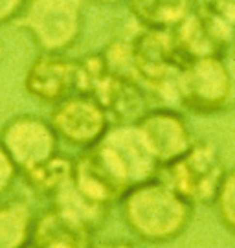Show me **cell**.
Returning <instances> with one entry per match:
<instances>
[{
    "instance_id": "obj_23",
    "label": "cell",
    "mask_w": 235,
    "mask_h": 248,
    "mask_svg": "<svg viewBox=\"0 0 235 248\" xmlns=\"http://www.w3.org/2000/svg\"><path fill=\"white\" fill-rule=\"evenodd\" d=\"M94 4H99V6H114V4H120V2H125V0H90Z\"/></svg>"
},
{
    "instance_id": "obj_8",
    "label": "cell",
    "mask_w": 235,
    "mask_h": 248,
    "mask_svg": "<svg viewBox=\"0 0 235 248\" xmlns=\"http://www.w3.org/2000/svg\"><path fill=\"white\" fill-rule=\"evenodd\" d=\"M171 33L186 61L211 55L224 57L230 50H234L235 28L204 4H197V8L173 28Z\"/></svg>"
},
{
    "instance_id": "obj_21",
    "label": "cell",
    "mask_w": 235,
    "mask_h": 248,
    "mask_svg": "<svg viewBox=\"0 0 235 248\" xmlns=\"http://www.w3.org/2000/svg\"><path fill=\"white\" fill-rule=\"evenodd\" d=\"M101 248H141V247H138L132 241H110V243L103 245Z\"/></svg>"
},
{
    "instance_id": "obj_22",
    "label": "cell",
    "mask_w": 235,
    "mask_h": 248,
    "mask_svg": "<svg viewBox=\"0 0 235 248\" xmlns=\"http://www.w3.org/2000/svg\"><path fill=\"white\" fill-rule=\"evenodd\" d=\"M224 59H226V64H228V68H230V74H232L234 83H235V50H230V52L224 55Z\"/></svg>"
},
{
    "instance_id": "obj_26",
    "label": "cell",
    "mask_w": 235,
    "mask_h": 248,
    "mask_svg": "<svg viewBox=\"0 0 235 248\" xmlns=\"http://www.w3.org/2000/svg\"><path fill=\"white\" fill-rule=\"evenodd\" d=\"M234 50H235V33H234Z\"/></svg>"
},
{
    "instance_id": "obj_14",
    "label": "cell",
    "mask_w": 235,
    "mask_h": 248,
    "mask_svg": "<svg viewBox=\"0 0 235 248\" xmlns=\"http://www.w3.org/2000/svg\"><path fill=\"white\" fill-rule=\"evenodd\" d=\"M141 28L173 30L197 8L199 0H125Z\"/></svg>"
},
{
    "instance_id": "obj_18",
    "label": "cell",
    "mask_w": 235,
    "mask_h": 248,
    "mask_svg": "<svg viewBox=\"0 0 235 248\" xmlns=\"http://www.w3.org/2000/svg\"><path fill=\"white\" fill-rule=\"evenodd\" d=\"M17 175V166L13 164V160L9 158V155L2 147V143H0V197H4L11 189Z\"/></svg>"
},
{
    "instance_id": "obj_9",
    "label": "cell",
    "mask_w": 235,
    "mask_h": 248,
    "mask_svg": "<svg viewBox=\"0 0 235 248\" xmlns=\"http://www.w3.org/2000/svg\"><path fill=\"white\" fill-rule=\"evenodd\" d=\"M0 143L18 173L37 166L57 153L59 136L50 122L35 114L13 116L0 131Z\"/></svg>"
},
{
    "instance_id": "obj_13",
    "label": "cell",
    "mask_w": 235,
    "mask_h": 248,
    "mask_svg": "<svg viewBox=\"0 0 235 248\" xmlns=\"http://www.w3.org/2000/svg\"><path fill=\"white\" fill-rule=\"evenodd\" d=\"M53 210H57L68 221L83 226L85 230L94 232L105 221L110 208L85 195L70 178L68 182L53 195Z\"/></svg>"
},
{
    "instance_id": "obj_12",
    "label": "cell",
    "mask_w": 235,
    "mask_h": 248,
    "mask_svg": "<svg viewBox=\"0 0 235 248\" xmlns=\"http://www.w3.org/2000/svg\"><path fill=\"white\" fill-rule=\"evenodd\" d=\"M90 233L52 208L33 219L30 243L35 248H90Z\"/></svg>"
},
{
    "instance_id": "obj_16",
    "label": "cell",
    "mask_w": 235,
    "mask_h": 248,
    "mask_svg": "<svg viewBox=\"0 0 235 248\" xmlns=\"http://www.w3.org/2000/svg\"><path fill=\"white\" fill-rule=\"evenodd\" d=\"M31 210L24 201L0 202V248H20L30 243Z\"/></svg>"
},
{
    "instance_id": "obj_25",
    "label": "cell",
    "mask_w": 235,
    "mask_h": 248,
    "mask_svg": "<svg viewBox=\"0 0 235 248\" xmlns=\"http://www.w3.org/2000/svg\"><path fill=\"white\" fill-rule=\"evenodd\" d=\"M20 248H35V247L31 245V243H28V245H24V247H20Z\"/></svg>"
},
{
    "instance_id": "obj_10",
    "label": "cell",
    "mask_w": 235,
    "mask_h": 248,
    "mask_svg": "<svg viewBox=\"0 0 235 248\" xmlns=\"http://www.w3.org/2000/svg\"><path fill=\"white\" fill-rule=\"evenodd\" d=\"M24 89L37 101L57 105L78 92V61L64 53L41 52L24 74Z\"/></svg>"
},
{
    "instance_id": "obj_5",
    "label": "cell",
    "mask_w": 235,
    "mask_h": 248,
    "mask_svg": "<svg viewBox=\"0 0 235 248\" xmlns=\"http://www.w3.org/2000/svg\"><path fill=\"white\" fill-rule=\"evenodd\" d=\"M85 4L87 0H26L15 22L41 52L64 53L83 33Z\"/></svg>"
},
{
    "instance_id": "obj_11",
    "label": "cell",
    "mask_w": 235,
    "mask_h": 248,
    "mask_svg": "<svg viewBox=\"0 0 235 248\" xmlns=\"http://www.w3.org/2000/svg\"><path fill=\"white\" fill-rule=\"evenodd\" d=\"M136 124L160 168L182 156L195 142L186 118L173 108L147 110Z\"/></svg>"
},
{
    "instance_id": "obj_7",
    "label": "cell",
    "mask_w": 235,
    "mask_h": 248,
    "mask_svg": "<svg viewBox=\"0 0 235 248\" xmlns=\"http://www.w3.org/2000/svg\"><path fill=\"white\" fill-rule=\"evenodd\" d=\"M50 125L59 140L79 149H88L99 142L105 131L110 127V120L92 96L76 92L53 105Z\"/></svg>"
},
{
    "instance_id": "obj_20",
    "label": "cell",
    "mask_w": 235,
    "mask_h": 248,
    "mask_svg": "<svg viewBox=\"0 0 235 248\" xmlns=\"http://www.w3.org/2000/svg\"><path fill=\"white\" fill-rule=\"evenodd\" d=\"M26 0H0V26L8 24L20 15Z\"/></svg>"
},
{
    "instance_id": "obj_2",
    "label": "cell",
    "mask_w": 235,
    "mask_h": 248,
    "mask_svg": "<svg viewBox=\"0 0 235 248\" xmlns=\"http://www.w3.org/2000/svg\"><path fill=\"white\" fill-rule=\"evenodd\" d=\"M78 92H85L105 108L112 124H136L147 112V92L138 83L114 72L103 53L83 55L78 61Z\"/></svg>"
},
{
    "instance_id": "obj_6",
    "label": "cell",
    "mask_w": 235,
    "mask_h": 248,
    "mask_svg": "<svg viewBox=\"0 0 235 248\" xmlns=\"http://www.w3.org/2000/svg\"><path fill=\"white\" fill-rule=\"evenodd\" d=\"M226 173L217 143L197 140L182 156L162 166L157 177L193 206H211Z\"/></svg>"
},
{
    "instance_id": "obj_1",
    "label": "cell",
    "mask_w": 235,
    "mask_h": 248,
    "mask_svg": "<svg viewBox=\"0 0 235 248\" xmlns=\"http://www.w3.org/2000/svg\"><path fill=\"white\" fill-rule=\"evenodd\" d=\"M127 228L143 243L164 245L188 230L195 206L158 177L132 186L122 197Z\"/></svg>"
},
{
    "instance_id": "obj_19",
    "label": "cell",
    "mask_w": 235,
    "mask_h": 248,
    "mask_svg": "<svg viewBox=\"0 0 235 248\" xmlns=\"http://www.w3.org/2000/svg\"><path fill=\"white\" fill-rule=\"evenodd\" d=\"M199 4L208 6L215 15L235 28V0H199Z\"/></svg>"
},
{
    "instance_id": "obj_15",
    "label": "cell",
    "mask_w": 235,
    "mask_h": 248,
    "mask_svg": "<svg viewBox=\"0 0 235 248\" xmlns=\"http://www.w3.org/2000/svg\"><path fill=\"white\" fill-rule=\"evenodd\" d=\"M72 173H74V160L57 155V153L50 158L39 162L33 168L22 171L28 186L35 193L50 197L55 195L72 178Z\"/></svg>"
},
{
    "instance_id": "obj_4",
    "label": "cell",
    "mask_w": 235,
    "mask_h": 248,
    "mask_svg": "<svg viewBox=\"0 0 235 248\" xmlns=\"http://www.w3.org/2000/svg\"><path fill=\"white\" fill-rule=\"evenodd\" d=\"M176 103L193 114H222L235 107V83L224 57H199L184 64L176 81Z\"/></svg>"
},
{
    "instance_id": "obj_24",
    "label": "cell",
    "mask_w": 235,
    "mask_h": 248,
    "mask_svg": "<svg viewBox=\"0 0 235 248\" xmlns=\"http://www.w3.org/2000/svg\"><path fill=\"white\" fill-rule=\"evenodd\" d=\"M4 59V43H2V39H0V61Z\"/></svg>"
},
{
    "instance_id": "obj_17",
    "label": "cell",
    "mask_w": 235,
    "mask_h": 248,
    "mask_svg": "<svg viewBox=\"0 0 235 248\" xmlns=\"http://www.w3.org/2000/svg\"><path fill=\"white\" fill-rule=\"evenodd\" d=\"M211 206L215 208L220 224L235 235V166L226 169Z\"/></svg>"
},
{
    "instance_id": "obj_3",
    "label": "cell",
    "mask_w": 235,
    "mask_h": 248,
    "mask_svg": "<svg viewBox=\"0 0 235 248\" xmlns=\"http://www.w3.org/2000/svg\"><path fill=\"white\" fill-rule=\"evenodd\" d=\"M88 149L125 191L155 178L160 171L138 124H112Z\"/></svg>"
}]
</instances>
